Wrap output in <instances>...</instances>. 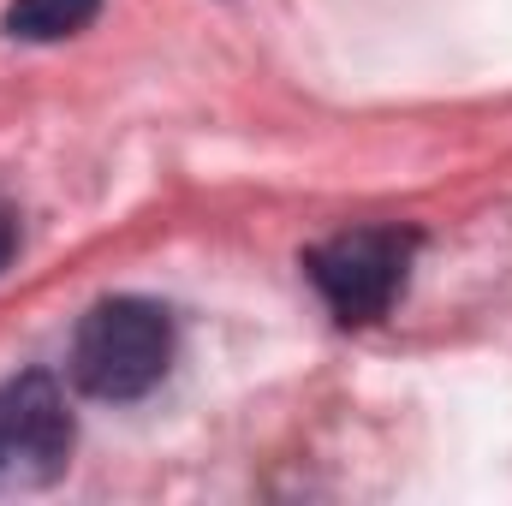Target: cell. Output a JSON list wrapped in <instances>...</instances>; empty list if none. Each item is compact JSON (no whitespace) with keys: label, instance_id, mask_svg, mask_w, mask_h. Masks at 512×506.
I'll use <instances>...</instances> for the list:
<instances>
[{"label":"cell","instance_id":"6da1fadb","mask_svg":"<svg viewBox=\"0 0 512 506\" xmlns=\"http://www.w3.org/2000/svg\"><path fill=\"white\" fill-rule=\"evenodd\" d=\"M173 316L155 298H102L84 310L78 334H72V358L66 376L78 393L102 399V405H131L143 393H155L173 370Z\"/></svg>","mask_w":512,"mask_h":506},{"label":"cell","instance_id":"7a4b0ae2","mask_svg":"<svg viewBox=\"0 0 512 506\" xmlns=\"http://www.w3.org/2000/svg\"><path fill=\"white\" fill-rule=\"evenodd\" d=\"M417 245L423 239L411 227H346V233L304 251V274L322 292L334 322L364 328V322H382L399 304V292L411 280V262H417Z\"/></svg>","mask_w":512,"mask_h":506},{"label":"cell","instance_id":"3957f363","mask_svg":"<svg viewBox=\"0 0 512 506\" xmlns=\"http://www.w3.org/2000/svg\"><path fill=\"white\" fill-rule=\"evenodd\" d=\"M72 411L42 370L0 381V483H54L72 459Z\"/></svg>","mask_w":512,"mask_h":506},{"label":"cell","instance_id":"277c9868","mask_svg":"<svg viewBox=\"0 0 512 506\" xmlns=\"http://www.w3.org/2000/svg\"><path fill=\"white\" fill-rule=\"evenodd\" d=\"M96 12H102V0H12L6 6V36L12 42H66Z\"/></svg>","mask_w":512,"mask_h":506},{"label":"cell","instance_id":"5b68a950","mask_svg":"<svg viewBox=\"0 0 512 506\" xmlns=\"http://www.w3.org/2000/svg\"><path fill=\"white\" fill-rule=\"evenodd\" d=\"M12 251H18V221H12V215H0V268L12 262Z\"/></svg>","mask_w":512,"mask_h":506}]
</instances>
